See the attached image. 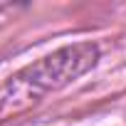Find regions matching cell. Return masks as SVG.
I'll return each instance as SVG.
<instances>
[{"label":"cell","instance_id":"1","mask_svg":"<svg viewBox=\"0 0 126 126\" xmlns=\"http://www.w3.org/2000/svg\"><path fill=\"white\" fill-rule=\"evenodd\" d=\"M99 54V45L94 42H74L45 54L13 79V99H40L72 84L96 67Z\"/></svg>","mask_w":126,"mask_h":126}]
</instances>
